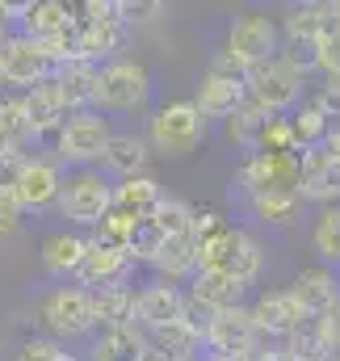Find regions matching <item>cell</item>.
I'll list each match as a JSON object with an SVG mask.
<instances>
[{
	"instance_id": "cell-6",
	"label": "cell",
	"mask_w": 340,
	"mask_h": 361,
	"mask_svg": "<svg viewBox=\"0 0 340 361\" xmlns=\"http://www.w3.org/2000/svg\"><path fill=\"white\" fill-rule=\"evenodd\" d=\"M114 206V180L105 177L101 169H76L72 177L63 180L59 193V214L72 227H97Z\"/></svg>"
},
{
	"instance_id": "cell-16",
	"label": "cell",
	"mask_w": 340,
	"mask_h": 361,
	"mask_svg": "<svg viewBox=\"0 0 340 361\" xmlns=\"http://www.w3.org/2000/svg\"><path fill=\"white\" fill-rule=\"evenodd\" d=\"M248 311H253V324H256V332H260V341H277V345L307 319L290 290H265Z\"/></svg>"
},
{
	"instance_id": "cell-14",
	"label": "cell",
	"mask_w": 340,
	"mask_h": 361,
	"mask_svg": "<svg viewBox=\"0 0 340 361\" xmlns=\"http://www.w3.org/2000/svg\"><path fill=\"white\" fill-rule=\"evenodd\" d=\"M130 38V25L122 17H80L76 13V59L80 63H109Z\"/></svg>"
},
{
	"instance_id": "cell-43",
	"label": "cell",
	"mask_w": 340,
	"mask_h": 361,
	"mask_svg": "<svg viewBox=\"0 0 340 361\" xmlns=\"http://www.w3.org/2000/svg\"><path fill=\"white\" fill-rule=\"evenodd\" d=\"M223 227H227V223H223V214H219V210H198V206H193V227H189V235H193L198 244H206V240H210V235H219Z\"/></svg>"
},
{
	"instance_id": "cell-3",
	"label": "cell",
	"mask_w": 340,
	"mask_h": 361,
	"mask_svg": "<svg viewBox=\"0 0 340 361\" xmlns=\"http://www.w3.org/2000/svg\"><path fill=\"white\" fill-rule=\"evenodd\" d=\"M303 85H307V72L294 63V59H286L281 51L273 55V59H265V63H253L248 68V76H244V89H248V101H256L265 114H286V109H294L298 101H303Z\"/></svg>"
},
{
	"instance_id": "cell-30",
	"label": "cell",
	"mask_w": 340,
	"mask_h": 361,
	"mask_svg": "<svg viewBox=\"0 0 340 361\" xmlns=\"http://www.w3.org/2000/svg\"><path fill=\"white\" fill-rule=\"evenodd\" d=\"M160 197H164V185L152 177H130V180H114V206L118 210H126V214H135V219H152V210L160 206Z\"/></svg>"
},
{
	"instance_id": "cell-4",
	"label": "cell",
	"mask_w": 340,
	"mask_h": 361,
	"mask_svg": "<svg viewBox=\"0 0 340 361\" xmlns=\"http://www.w3.org/2000/svg\"><path fill=\"white\" fill-rule=\"evenodd\" d=\"M152 101V72L139 59H109L97 72V109L139 114Z\"/></svg>"
},
{
	"instance_id": "cell-47",
	"label": "cell",
	"mask_w": 340,
	"mask_h": 361,
	"mask_svg": "<svg viewBox=\"0 0 340 361\" xmlns=\"http://www.w3.org/2000/svg\"><path fill=\"white\" fill-rule=\"evenodd\" d=\"M17 17V4H8V0H0V42L8 38V21Z\"/></svg>"
},
{
	"instance_id": "cell-31",
	"label": "cell",
	"mask_w": 340,
	"mask_h": 361,
	"mask_svg": "<svg viewBox=\"0 0 340 361\" xmlns=\"http://www.w3.org/2000/svg\"><path fill=\"white\" fill-rule=\"evenodd\" d=\"M30 122H25V101L21 92H0V152H25Z\"/></svg>"
},
{
	"instance_id": "cell-1",
	"label": "cell",
	"mask_w": 340,
	"mask_h": 361,
	"mask_svg": "<svg viewBox=\"0 0 340 361\" xmlns=\"http://www.w3.org/2000/svg\"><path fill=\"white\" fill-rule=\"evenodd\" d=\"M260 269H265V248L244 227H223L198 252V273H223V277H236L240 286H253Z\"/></svg>"
},
{
	"instance_id": "cell-9",
	"label": "cell",
	"mask_w": 340,
	"mask_h": 361,
	"mask_svg": "<svg viewBox=\"0 0 340 361\" xmlns=\"http://www.w3.org/2000/svg\"><path fill=\"white\" fill-rule=\"evenodd\" d=\"M63 180H68V173L55 156H30L17 185H13V202L21 206V214H42L51 206H59Z\"/></svg>"
},
{
	"instance_id": "cell-46",
	"label": "cell",
	"mask_w": 340,
	"mask_h": 361,
	"mask_svg": "<svg viewBox=\"0 0 340 361\" xmlns=\"http://www.w3.org/2000/svg\"><path fill=\"white\" fill-rule=\"evenodd\" d=\"M324 319V332H328V345H332V353H340V298L320 315Z\"/></svg>"
},
{
	"instance_id": "cell-17",
	"label": "cell",
	"mask_w": 340,
	"mask_h": 361,
	"mask_svg": "<svg viewBox=\"0 0 340 361\" xmlns=\"http://www.w3.org/2000/svg\"><path fill=\"white\" fill-rule=\"evenodd\" d=\"M185 311V294L181 286H169V281H156V286H143L135 290V328L147 336L156 328H164L172 319H181Z\"/></svg>"
},
{
	"instance_id": "cell-25",
	"label": "cell",
	"mask_w": 340,
	"mask_h": 361,
	"mask_svg": "<svg viewBox=\"0 0 340 361\" xmlns=\"http://www.w3.org/2000/svg\"><path fill=\"white\" fill-rule=\"evenodd\" d=\"M105 173H114L118 180H130V177H147V164H152V147L143 135H114L109 147H105Z\"/></svg>"
},
{
	"instance_id": "cell-45",
	"label": "cell",
	"mask_w": 340,
	"mask_h": 361,
	"mask_svg": "<svg viewBox=\"0 0 340 361\" xmlns=\"http://www.w3.org/2000/svg\"><path fill=\"white\" fill-rule=\"evenodd\" d=\"M21 206L13 202V193H0V240H8V235H17L21 231Z\"/></svg>"
},
{
	"instance_id": "cell-23",
	"label": "cell",
	"mask_w": 340,
	"mask_h": 361,
	"mask_svg": "<svg viewBox=\"0 0 340 361\" xmlns=\"http://www.w3.org/2000/svg\"><path fill=\"white\" fill-rule=\"evenodd\" d=\"M248 101V89H244V80H231V76H214V72H206L202 76V85L193 92V109L210 122V118H231L240 105Z\"/></svg>"
},
{
	"instance_id": "cell-8",
	"label": "cell",
	"mask_w": 340,
	"mask_h": 361,
	"mask_svg": "<svg viewBox=\"0 0 340 361\" xmlns=\"http://www.w3.org/2000/svg\"><path fill=\"white\" fill-rule=\"evenodd\" d=\"M223 51H231L244 68L265 63V59H273V55L281 51V30H277V21L265 17V13H236L231 25H227Z\"/></svg>"
},
{
	"instance_id": "cell-20",
	"label": "cell",
	"mask_w": 340,
	"mask_h": 361,
	"mask_svg": "<svg viewBox=\"0 0 340 361\" xmlns=\"http://www.w3.org/2000/svg\"><path fill=\"white\" fill-rule=\"evenodd\" d=\"M126 273H130V261H126L122 248H109V244L88 240V252H85V261H80V269H76V286L92 294V290H105V286L126 281Z\"/></svg>"
},
{
	"instance_id": "cell-7",
	"label": "cell",
	"mask_w": 340,
	"mask_h": 361,
	"mask_svg": "<svg viewBox=\"0 0 340 361\" xmlns=\"http://www.w3.org/2000/svg\"><path fill=\"white\" fill-rule=\"evenodd\" d=\"M42 324L51 332V341H76L88 336L97 328V315H92V294L80 286H59L42 298Z\"/></svg>"
},
{
	"instance_id": "cell-50",
	"label": "cell",
	"mask_w": 340,
	"mask_h": 361,
	"mask_svg": "<svg viewBox=\"0 0 340 361\" xmlns=\"http://www.w3.org/2000/svg\"><path fill=\"white\" fill-rule=\"evenodd\" d=\"M332 361H340V353H336V357H332Z\"/></svg>"
},
{
	"instance_id": "cell-39",
	"label": "cell",
	"mask_w": 340,
	"mask_h": 361,
	"mask_svg": "<svg viewBox=\"0 0 340 361\" xmlns=\"http://www.w3.org/2000/svg\"><path fill=\"white\" fill-rule=\"evenodd\" d=\"M256 152H269V156H298V139L290 130V118H269Z\"/></svg>"
},
{
	"instance_id": "cell-13",
	"label": "cell",
	"mask_w": 340,
	"mask_h": 361,
	"mask_svg": "<svg viewBox=\"0 0 340 361\" xmlns=\"http://www.w3.org/2000/svg\"><path fill=\"white\" fill-rule=\"evenodd\" d=\"M256 345H260V332L248 307L219 311L206 319V357H248Z\"/></svg>"
},
{
	"instance_id": "cell-37",
	"label": "cell",
	"mask_w": 340,
	"mask_h": 361,
	"mask_svg": "<svg viewBox=\"0 0 340 361\" xmlns=\"http://www.w3.org/2000/svg\"><path fill=\"white\" fill-rule=\"evenodd\" d=\"M311 244L320 252L324 265H336L340 269V206H324L315 227H311Z\"/></svg>"
},
{
	"instance_id": "cell-32",
	"label": "cell",
	"mask_w": 340,
	"mask_h": 361,
	"mask_svg": "<svg viewBox=\"0 0 340 361\" xmlns=\"http://www.w3.org/2000/svg\"><path fill=\"white\" fill-rule=\"evenodd\" d=\"M147 349V336L130 324V328H114V332H101L97 345H92V361H139Z\"/></svg>"
},
{
	"instance_id": "cell-24",
	"label": "cell",
	"mask_w": 340,
	"mask_h": 361,
	"mask_svg": "<svg viewBox=\"0 0 340 361\" xmlns=\"http://www.w3.org/2000/svg\"><path fill=\"white\" fill-rule=\"evenodd\" d=\"M147 345L156 353H164L169 361H198L206 357V328H198V324H189L181 315V319H172L164 328L147 332Z\"/></svg>"
},
{
	"instance_id": "cell-18",
	"label": "cell",
	"mask_w": 340,
	"mask_h": 361,
	"mask_svg": "<svg viewBox=\"0 0 340 361\" xmlns=\"http://www.w3.org/2000/svg\"><path fill=\"white\" fill-rule=\"evenodd\" d=\"M332 17H336V4H328V0H311V4H294L290 13H286V21L277 25L281 30V47H298V51H315V42H320V34L332 25Z\"/></svg>"
},
{
	"instance_id": "cell-48",
	"label": "cell",
	"mask_w": 340,
	"mask_h": 361,
	"mask_svg": "<svg viewBox=\"0 0 340 361\" xmlns=\"http://www.w3.org/2000/svg\"><path fill=\"white\" fill-rule=\"evenodd\" d=\"M139 361H169V357H164V353H156V349L147 345V349H143V357H139Z\"/></svg>"
},
{
	"instance_id": "cell-42",
	"label": "cell",
	"mask_w": 340,
	"mask_h": 361,
	"mask_svg": "<svg viewBox=\"0 0 340 361\" xmlns=\"http://www.w3.org/2000/svg\"><path fill=\"white\" fill-rule=\"evenodd\" d=\"M160 13H169L164 0H122V21L139 25V21H156Z\"/></svg>"
},
{
	"instance_id": "cell-21",
	"label": "cell",
	"mask_w": 340,
	"mask_h": 361,
	"mask_svg": "<svg viewBox=\"0 0 340 361\" xmlns=\"http://www.w3.org/2000/svg\"><path fill=\"white\" fill-rule=\"evenodd\" d=\"M17 21H21L25 38L47 42V38L63 34L76 21V4H63V0H25V4H17Z\"/></svg>"
},
{
	"instance_id": "cell-26",
	"label": "cell",
	"mask_w": 340,
	"mask_h": 361,
	"mask_svg": "<svg viewBox=\"0 0 340 361\" xmlns=\"http://www.w3.org/2000/svg\"><path fill=\"white\" fill-rule=\"evenodd\" d=\"M85 252H88V235H80V231H51L42 240V269L51 277H76Z\"/></svg>"
},
{
	"instance_id": "cell-22",
	"label": "cell",
	"mask_w": 340,
	"mask_h": 361,
	"mask_svg": "<svg viewBox=\"0 0 340 361\" xmlns=\"http://www.w3.org/2000/svg\"><path fill=\"white\" fill-rule=\"evenodd\" d=\"M286 290L294 294V302L303 307V315H307V319L324 315V311L340 298V281H336V273L328 269V265H311V269H303L290 286H286Z\"/></svg>"
},
{
	"instance_id": "cell-2",
	"label": "cell",
	"mask_w": 340,
	"mask_h": 361,
	"mask_svg": "<svg viewBox=\"0 0 340 361\" xmlns=\"http://www.w3.org/2000/svg\"><path fill=\"white\" fill-rule=\"evenodd\" d=\"M206 126L210 122L193 109V101H169L147 122V147H152V156H164V160L189 156V152L202 147Z\"/></svg>"
},
{
	"instance_id": "cell-41",
	"label": "cell",
	"mask_w": 340,
	"mask_h": 361,
	"mask_svg": "<svg viewBox=\"0 0 340 361\" xmlns=\"http://www.w3.org/2000/svg\"><path fill=\"white\" fill-rule=\"evenodd\" d=\"M13 361H76V357L59 341H51V336H30V341H21V349H17Z\"/></svg>"
},
{
	"instance_id": "cell-28",
	"label": "cell",
	"mask_w": 340,
	"mask_h": 361,
	"mask_svg": "<svg viewBox=\"0 0 340 361\" xmlns=\"http://www.w3.org/2000/svg\"><path fill=\"white\" fill-rule=\"evenodd\" d=\"M198 252H202V244L193 240V235H172L164 240V248H160V257L152 261V269L160 273V281H193V273H198Z\"/></svg>"
},
{
	"instance_id": "cell-27",
	"label": "cell",
	"mask_w": 340,
	"mask_h": 361,
	"mask_svg": "<svg viewBox=\"0 0 340 361\" xmlns=\"http://www.w3.org/2000/svg\"><path fill=\"white\" fill-rule=\"evenodd\" d=\"M97 72H101V68L80 63V59H72V63H63V68L55 72L68 114H88V109H97Z\"/></svg>"
},
{
	"instance_id": "cell-49",
	"label": "cell",
	"mask_w": 340,
	"mask_h": 361,
	"mask_svg": "<svg viewBox=\"0 0 340 361\" xmlns=\"http://www.w3.org/2000/svg\"><path fill=\"white\" fill-rule=\"evenodd\" d=\"M210 361H244V357H210Z\"/></svg>"
},
{
	"instance_id": "cell-51",
	"label": "cell",
	"mask_w": 340,
	"mask_h": 361,
	"mask_svg": "<svg viewBox=\"0 0 340 361\" xmlns=\"http://www.w3.org/2000/svg\"><path fill=\"white\" fill-rule=\"evenodd\" d=\"M0 89H4V80H0Z\"/></svg>"
},
{
	"instance_id": "cell-33",
	"label": "cell",
	"mask_w": 340,
	"mask_h": 361,
	"mask_svg": "<svg viewBox=\"0 0 340 361\" xmlns=\"http://www.w3.org/2000/svg\"><path fill=\"white\" fill-rule=\"evenodd\" d=\"M269 118H273V114H265L256 101H244V105L227 118V139H231L240 152L253 156L256 143H260V135H265V126H269Z\"/></svg>"
},
{
	"instance_id": "cell-5",
	"label": "cell",
	"mask_w": 340,
	"mask_h": 361,
	"mask_svg": "<svg viewBox=\"0 0 340 361\" xmlns=\"http://www.w3.org/2000/svg\"><path fill=\"white\" fill-rule=\"evenodd\" d=\"M109 139H114L109 118H101L97 109L72 114V118L63 122V130L55 135V160H59V164H72V169H97V164L105 160Z\"/></svg>"
},
{
	"instance_id": "cell-29",
	"label": "cell",
	"mask_w": 340,
	"mask_h": 361,
	"mask_svg": "<svg viewBox=\"0 0 340 361\" xmlns=\"http://www.w3.org/2000/svg\"><path fill=\"white\" fill-rule=\"evenodd\" d=\"M92 315H97V328L101 332L130 328L135 324V290L126 281L105 286V290H92Z\"/></svg>"
},
{
	"instance_id": "cell-11",
	"label": "cell",
	"mask_w": 340,
	"mask_h": 361,
	"mask_svg": "<svg viewBox=\"0 0 340 361\" xmlns=\"http://www.w3.org/2000/svg\"><path fill=\"white\" fill-rule=\"evenodd\" d=\"M51 76H55V68H51L42 42H34L25 34H8L0 42V80L4 85L25 92V89H34V85H42V80H51Z\"/></svg>"
},
{
	"instance_id": "cell-10",
	"label": "cell",
	"mask_w": 340,
	"mask_h": 361,
	"mask_svg": "<svg viewBox=\"0 0 340 361\" xmlns=\"http://www.w3.org/2000/svg\"><path fill=\"white\" fill-rule=\"evenodd\" d=\"M231 185L256 197V193H281V189H294L298 193V156H269V152H253L244 156V164L236 169Z\"/></svg>"
},
{
	"instance_id": "cell-35",
	"label": "cell",
	"mask_w": 340,
	"mask_h": 361,
	"mask_svg": "<svg viewBox=\"0 0 340 361\" xmlns=\"http://www.w3.org/2000/svg\"><path fill=\"white\" fill-rule=\"evenodd\" d=\"M290 130H294V139H298V152H307V147H320V143L336 130V122H332V118H328L311 97H307V101H303V109L290 118Z\"/></svg>"
},
{
	"instance_id": "cell-12",
	"label": "cell",
	"mask_w": 340,
	"mask_h": 361,
	"mask_svg": "<svg viewBox=\"0 0 340 361\" xmlns=\"http://www.w3.org/2000/svg\"><path fill=\"white\" fill-rule=\"evenodd\" d=\"M298 197L320 206H340V152L324 143L298 152Z\"/></svg>"
},
{
	"instance_id": "cell-38",
	"label": "cell",
	"mask_w": 340,
	"mask_h": 361,
	"mask_svg": "<svg viewBox=\"0 0 340 361\" xmlns=\"http://www.w3.org/2000/svg\"><path fill=\"white\" fill-rule=\"evenodd\" d=\"M315 68L328 76V80H340V4H336V17H332V25L320 34V42H315Z\"/></svg>"
},
{
	"instance_id": "cell-44",
	"label": "cell",
	"mask_w": 340,
	"mask_h": 361,
	"mask_svg": "<svg viewBox=\"0 0 340 361\" xmlns=\"http://www.w3.org/2000/svg\"><path fill=\"white\" fill-rule=\"evenodd\" d=\"M25 160H30V152H0V193H13Z\"/></svg>"
},
{
	"instance_id": "cell-36",
	"label": "cell",
	"mask_w": 340,
	"mask_h": 361,
	"mask_svg": "<svg viewBox=\"0 0 340 361\" xmlns=\"http://www.w3.org/2000/svg\"><path fill=\"white\" fill-rule=\"evenodd\" d=\"M164 240H172V235H189V227H193V206L185 202V197H172V193H164L160 197V206L152 210V219H147Z\"/></svg>"
},
{
	"instance_id": "cell-40",
	"label": "cell",
	"mask_w": 340,
	"mask_h": 361,
	"mask_svg": "<svg viewBox=\"0 0 340 361\" xmlns=\"http://www.w3.org/2000/svg\"><path fill=\"white\" fill-rule=\"evenodd\" d=\"M160 248H164V235H160L152 223H143V227L135 231V240L126 244V261H130V265H152V261L160 257Z\"/></svg>"
},
{
	"instance_id": "cell-34",
	"label": "cell",
	"mask_w": 340,
	"mask_h": 361,
	"mask_svg": "<svg viewBox=\"0 0 340 361\" xmlns=\"http://www.w3.org/2000/svg\"><path fill=\"white\" fill-rule=\"evenodd\" d=\"M248 206H253V214L260 219V223L290 227V223H298L303 197H298L294 189H281V193H256V197H248Z\"/></svg>"
},
{
	"instance_id": "cell-15",
	"label": "cell",
	"mask_w": 340,
	"mask_h": 361,
	"mask_svg": "<svg viewBox=\"0 0 340 361\" xmlns=\"http://www.w3.org/2000/svg\"><path fill=\"white\" fill-rule=\"evenodd\" d=\"M21 101H25V122H30V139L34 143L38 139H55L63 130V122L72 118L68 105H63V92H59V80L55 76L42 80V85H34V89H25Z\"/></svg>"
},
{
	"instance_id": "cell-19",
	"label": "cell",
	"mask_w": 340,
	"mask_h": 361,
	"mask_svg": "<svg viewBox=\"0 0 340 361\" xmlns=\"http://www.w3.org/2000/svg\"><path fill=\"white\" fill-rule=\"evenodd\" d=\"M244 294H248V286H240L236 277H223V273H193L185 298L210 319V315H219V311H236V307H244Z\"/></svg>"
}]
</instances>
